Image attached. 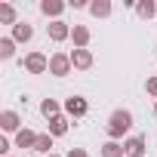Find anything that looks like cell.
<instances>
[{
    "instance_id": "1",
    "label": "cell",
    "mask_w": 157,
    "mask_h": 157,
    "mask_svg": "<svg viewBox=\"0 0 157 157\" xmlns=\"http://www.w3.org/2000/svg\"><path fill=\"white\" fill-rule=\"evenodd\" d=\"M108 139L111 142H117V139H123L129 129H132V111H126V108H117L111 117H108Z\"/></svg>"
},
{
    "instance_id": "2",
    "label": "cell",
    "mask_w": 157,
    "mask_h": 157,
    "mask_svg": "<svg viewBox=\"0 0 157 157\" xmlns=\"http://www.w3.org/2000/svg\"><path fill=\"white\" fill-rule=\"evenodd\" d=\"M22 65H25V71H28V74H46V71H49V56H46V52H40V49H31V52L25 56V62H22Z\"/></svg>"
},
{
    "instance_id": "3",
    "label": "cell",
    "mask_w": 157,
    "mask_h": 157,
    "mask_svg": "<svg viewBox=\"0 0 157 157\" xmlns=\"http://www.w3.org/2000/svg\"><path fill=\"white\" fill-rule=\"evenodd\" d=\"M71 71H74L71 52H52V56H49V74H52V77H68Z\"/></svg>"
},
{
    "instance_id": "4",
    "label": "cell",
    "mask_w": 157,
    "mask_h": 157,
    "mask_svg": "<svg viewBox=\"0 0 157 157\" xmlns=\"http://www.w3.org/2000/svg\"><path fill=\"white\" fill-rule=\"evenodd\" d=\"M46 37H49V40H56V43L71 40V25H68V22H62V19H56V22H49V25H46Z\"/></svg>"
},
{
    "instance_id": "5",
    "label": "cell",
    "mask_w": 157,
    "mask_h": 157,
    "mask_svg": "<svg viewBox=\"0 0 157 157\" xmlns=\"http://www.w3.org/2000/svg\"><path fill=\"white\" fill-rule=\"evenodd\" d=\"M0 129H3V132H19L22 129V114L13 111V108L0 111Z\"/></svg>"
},
{
    "instance_id": "6",
    "label": "cell",
    "mask_w": 157,
    "mask_h": 157,
    "mask_svg": "<svg viewBox=\"0 0 157 157\" xmlns=\"http://www.w3.org/2000/svg\"><path fill=\"white\" fill-rule=\"evenodd\" d=\"M86 111H90V105H86L83 96H68L65 99V114L68 117H83Z\"/></svg>"
},
{
    "instance_id": "7",
    "label": "cell",
    "mask_w": 157,
    "mask_h": 157,
    "mask_svg": "<svg viewBox=\"0 0 157 157\" xmlns=\"http://www.w3.org/2000/svg\"><path fill=\"white\" fill-rule=\"evenodd\" d=\"M93 62H96V59H93L90 49H71V65H74L77 71H90Z\"/></svg>"
},
{
    "instance_id": "8",
    "label": "cell",
    "mask_w": 157,
    "mask_h": 157,
    "mask_svg": "<svg viewBox=\"0 0 157 157\" xmlns=\"http://www.w3.org/2000/svg\"><path fill=\"white\" fill-rule=\"evenodd\" d=\"M123 148H126V154H129V157H145L148 142H145V136H129V139L123 142Z\"/></svg>"
},
{
    "instance_id": "9",
    "label": "cell",
    "mask_w": 157,
    "mask_h": 157,
    "mask_svg": "<svg viewBox=\"0 0 157 157\" xmlns=\"http://www.w3.org/2000/svg\"><path fill=\"white\" fill-rule=\"evenodd\" d=\"M71 40H74V49H86L90 46V28L86 25H71Z\"/></svg>"
},
{
    "instance_id": "10",
    "label": "cell",
    "mask_w": 157,
    "mask_h": 157,
    "mask_svg": "<svg viewBox=\"0 0 157 157\" xmlns=\"http://www.w3.org/2000/svg\"><path fill=\"white\" fill-rule=\"evenodd\" d=\"M40 13L46 16V19H62V13H65V3L62 0H40Z\"/></svg>"
},
{
    "instance_id": "11",
    "label": "cell",
    "mask_w": 157,
    "mask_h": 157,
    "mask_svg": "<svg viewBox=\"0 0 157 157\" xmlns=\"http://www.w3.org/2000/svg\"><path fill=\"white\" fill-rule=\"evenodd\" d=\"M10 37H13L16 43H28V40L34 37V25H31V22H19V25L13 28V34H10Z\"/></svg>"
},
{
    "instance_id": "12",
    "label": "cell",
    "mask_w": 157,
    "mask_h": 157,
    "mask_svg": "<svg viewBox=\"0 0 157 157\" xmlns=\"http://www.w3.org/2000/svg\"><path fill=\"white\" fill-rule=\"evenodd\" d=\"M68 126H71V117H68V114H59V117H52V120H49V136H52V139H59V136H65V132H68Z\"/></svg>"
},
{
    "instance_id": "13",
    "label": "cell",
    "mask_w": 157,
    "mask_h": 157,
    "mask_svg": "<svg viewBox=\"0 0 157 157\" xmlns=\"http://www.w3.org/2000/svg\"><path fill=\"white\" fill-rule=\"evenodd\" d=\"M37 136H40V132H34V129L22 126V129L16 132V148H31V151H34V142H37Z\"/></svg>"
},
{
    "instance_id": "14",
    "label": "cell",
    "mask_w": 157,
    "mask_h": 157,
    "mask_svg": "<svg viewBox=\"0 0 157 157\" xmlns=\"http://www.w3.org/2000/svg\"><path fill=\"white\" fill-rule=\"evenodd\" d=\"M34 154H37V157L52 154V136H49V132H40V136H37V142H34Z\"/></svg>"
},
{
    "instance_id": "15",
    "label": "cell",
    "mask_w": 157,
    "mask_h": 157,
    "mask_svg": "<svg viewBox=\"0 0 157 157\" xmlns=\"http://www.w3.org/2000/svg\"><path fill=\"white\" fill-rule=\"evenodd\" d=\"M136 16L139 19H154L157 16V3H154V0H139V3H136Z\"/></svg>"
},
{
    "instance_id": "16",
    "label": "cell",
    "mask_w": 157,
    "mask_h": 157,
    "mask_svg": "<svg viewBox=\"0 0 157 157\" xmlns=\"http://www.w3.org/2000/svg\"><path fill=\"white\" fill-rule=\"evenodd\" d=\"M62 108H65V105H59L56 99H43V102H40V114H43L46 120L59 117V114H62Z\"/></svg>"
},
{
    "instance_id": "17",
    "label": "cell",
    "mask_w": 157,
    "mask_h": 157,
    "mask_svg": "<svg viewBox=\"0 0 157 157\" xmlns=\"http://www.w3.org/2000/svg\"><path fill=\"white\" fill-rule=\"evenodd\" d=\"M111 0H93V3H90V13L96 16V19H108L111 16Z\"/></svg>"
},
{
    "instance_id": "18",
    "label": "cell",
    "mask_w": 157,
    "mask_h": 157,
    "mask_svg": "<svg viewBox=\"0 0 157 157\" xmlns=\"http://www.w3.org/2000/svg\"><path fill=\"white\" fill-rule=\"evenodd\" d=\"M0 22H3V25H19V13H16V6L13 3H0Z\"/></svg>"
},
{
    "instance_id": "19",
    "label": "cell",
    "mask_w": 157,
    "mask_h": 157,
    "mask_svg": "<svg viewBox=\"0 0 157 157\" xmlns=\"http://www.w3.org/2000/svg\"><path fill=\"white\" fill-rule=\"evenodd\" d=\"M99 154H102V157H123V154H126V148H123L120 142H111V139H108V142L102 145V151H99Z\"/></svg>"
},
{
    "instance_id": "20",
    "label": "cell",
    "mask_w": 157,
    "mask_h": 157,
    "mask_svg": "<svg viewBox=\"0 0 157 157\" xmlns=\"http://www.w3.org/2000/svg\"><path fill=\"white\" fill-rule=\"evenodd\" d=\"M13 56H16V40L13 37H0V59L10 62Z\"/></svg>"
},
{
    "instance_id": "21",
    "label": "cell",
    "mask_w": 157,
    "mask_h": 157,
    "mask_svg": "<svg viewBox=\"0 0 157 157\" xmlns=\"http://www.w3.org/2000/svg\"><path fill=\"white\" fill-rule=\"evenodd\" d=\"M145 90H148V96L157 102V77H148V80H145Z\"/></svg>"
},
{
    "instance_id": "22",
    "label": "cell",
    "mask_w": 157,
    "mask_h": 157,
    "mask_svg": "<svg viewBox=\"0 0 157 157\" xmlns=\"http://www.w3.org/2000/svg\"><path fill=\"white\" fill-rule=\"evenodd\" d=\"M10 148H13L10 139H0V154H3V157H10Z\"/></svg>"
},
{
    "instance_id": "23",
    "label": "cell",
    "mask_w": 157,
    "mask_h": 157,
    "mask_svg": "<svg viewBox=\"0 0 157 157\" xmlns=\"http://www.w3.org/2000/svg\"><path fill=\"white\" fill-rule=\"evenodd\" d=\"M65 157H86V148H71Z\"/></svg>"
},
{
    "instance_id": "24",
    "label": "cell",
    "mask_w": 157,
    "mask_h": 157,
    "mask_svg": "<svg viewBox=\"0 0 157 157\" xmlns=\"http://www.w3.org/2000/svg\"><path fill=\"white\" fill-rule=\"evenodd\" d=\"M71 6H74V10H90L86 0H71Z\"/></svg>"
},
{
    "instance_id": "25",
    "label": "cell",
    "mask_w": 157,
    "mask_h": 157,
    "mask_svg": "<svg viewBox=\"0 0 157 157\" xmlns=\"http://www.w3.org/2000/svg\"><path fill=\"white\" fill-rule=\"evenodd\" d=\"M154 117H157V102H154Z\"/></svg>"
},
{
    "instance_id": "26",
    "label": "cell",
    "mask_w": 157,
    "mask_h": 157,
    "mask_svg": "<svg viewBox=\"0 0 157 157\" xmlns=\"http://www.w3.org/2000/svg\"><path fill=\"white\" fill-rule=\"evenodd\" d=\"M49 157H59V154H49Z\"/></svg>"
},
{
    "instance_id": "27",
    "label": "cell",
    "mask_w": 157,
    "mask_h": 157,
    "mask_svg": "<svg viewBox=\"0 0 157 157\" xmlns=\"http://www.w3.org/2000/svg\"><path fill=\"white\" fill-rule=\"evenodd\" d=\"M34 157H37V154H34Z\"/></svg>"
}]
</instances>
